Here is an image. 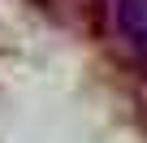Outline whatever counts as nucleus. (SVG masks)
<instances>
[{
  "instance_id": "f257e3e1",
  "label": "nucleus",
  "mask_w": 147,
  "mask_h": 143,
  "mask_svg": "<svg viewBox=\"0 0 147 143\" xmlns=\"http://www.w3.org/2000/svg\"><path fill=\"white\" fill-rule=\"evenodd\" d=\"M113 18H117V30L125 39L134 69L147 78V0H113Z\"/></svg>"
}]
</instances>
